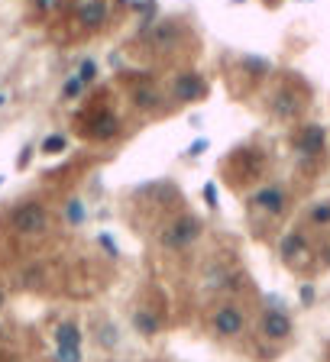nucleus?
I'll return each mask as SVG.
<instances>
[{
	"label": "nucleus",
	"instance_id": "1",
	"mask_svg": "<svg viewBox=\"0 0 330 362\" xmlns=\"http://www.w3.org/2000/svg\"><path fill=\"white\" fill-rule=\"evenodd\" d=\"M10 223H13V230H17V233L33 236V233H42L49 227V214H46V207H42V204L26 201V204H19L17 211L10 214Z\"/></svg>",
	"mask_w": 330,
	"mask_h": 362
},
{
	"label": "nucleus",
	"instance_id": "2",
	"mask_svg": "<svg viewBox=\"0 0 330 362\" xmlns=\"http://www.w3.org/2000/svg\"><path fill=\"white\" fill-rule=\"evenodd\" d=\"M198 236H201V223L195 220V217H181V220H175L169 230L162 233V242H165L169 249H185V246H191Z\"/></svg>",
	"mask_w": 330,
	"mask_h": 362
},
{
	"label": "nucleus",
	"instance_id": "3",
	"mask_svg": "<svg viewBox=\"0 0 330 362\" xmlns=\"http://www.w3.org/2000/svg\"><path fill=\"white\" fill-rule=\"evenodd\" d=\"M204 91H208V84L195 72L179 74V81H175V97L179 101H198V97H204Z\"/></svg>",
	"mask_w": 330,
	"mask_h": 362
},
{
	"label": "nucleus",
	"instance_id": "4",
	"mask_svg": "<svg viewBox=\"0 0 330 362\" xmlns=\"http://www.w3.org/2000/svg\"><path fill=\"white\" fill-rule=\"evenodd\" d=\"M149 42H152V49H159V52H169V49L179 42V26H175L172 19H162V23H156V26H152Z\"/></svg>",
	"mask_w": 330,
	"mask_h": 362
},
{
	"label": "nucleus",
	"instance_id": "5",
	"mask_svg": "<svg viewBox=\"0 0 330 362\" xmlns=\"http://www.w3.org/2000/svg\"><path fill=\"white\" fill-rule=\"evenodd\" d=\"M214 330L220 336H236L243 330V314L236 311V307H220L217 317H214Z\"/></svg>",
	"mask_w": 330,
	"mask_h": 362
},
{
	"label": "nucleus",
	"instance_id": "6",
	"mask_svg": "<svg viewBox=\"0 0 330 362\" xmlns=\"http://www.w3.org/2000/svg\"><path fill=\"white\" fill-rule=\"evenodd\" d=\"M263 334L272 336V340H282V336L292 334V320L282 314V311H269L263 317Z\"/></svg>",
	"mask_w": 330,
	"mask_h": 362
},
{
	"label": "nucleus",
	"instance_id": "7",
	"mask_svg": "<svg viewBox=\"0 0 330 362\" xmlns=\"http://www.w3.org/2000/svg\"><path fill=\"white\" fill-rule=\"evenodd\" d=\"M253 204L263 207V211H269V214H282L285 195L279 191V188H263V191H256L253 195Z\"/></svg>",
	"mask_w": 330,
	"mask_h": 362
},
{
	"label": "nucleus",
	"instance_id": "8",
	"mask_svg": "<svg viewBox=\"0 0 330 362\" xmlns=\"http://www.w3.org/2000/svg\"><path fill=\"white\" fill-rule=\"evenodd\" d=\"M104 17H107V7L104 3H101V0H85V3H81V10H78V19H81V23H85V26H101V23H104Z\"/></svg>",
	"mask_w": 330,
	"mask_h": 362
},
{
	"label": "nucleus",
	"instance_id": "9",
	"mask_svg": "<svg viewBox=\"0 0 330 362\" xmlns=\"http://www.w3.org/2000/svg\"><path fill=\"white\" fill-rule=\"evenodd\" d=\"M272 110H275V117H282V120H292V117H298V110H302V101H298L295 94H288V91H279V94H275Z\"/></svg>",
	"mask_w": 330,
	"mask_h": 362
},
{
	"label": "nucleus",
	"instance_id": "10",
	"mask_svg": "<svg viewBox=\"0 0 330 362\" xmlns=\"http://www.w3.org/2000/svg\"><path fill=\"white\" fill-rule=\"evenodd\" d=\"M56 346L58 349H81V330H78V324H58Z\"/></svg>",
	"mask_w": 330,
	"mask_h": 362
},
{
	"label": "nucleus",
	"instance_id": "11",
	"mask_svg": "<svg viewBox=\"0 0 330 362\" xmlns=\"http://www.w3.org/2000/svg\"><path fill=\"white\" fill-rule=\"evenodd\" d=\"M298 149L302 152H308V156H317L324 149V126H317V123H311L308 130L302 133V140H298Z\"/></svg>",
	"mask_w": 330,
	"mask_h": 362
},
{
	"label": "nucleus",
	"instance_id": "12",
	"mask_svg": "<svg viewBox=\"0 0 330 362\" xmlns=\"http://www.w3.org/2000/svg\"><path fill=\"white\" fill-rule=\"evenodd\" d=\"M304 252V240H302V233H288L282 240V256L285 259H298Z\"/></svg>",
	"mask_w": 330,
	"mask_h": 362
},
{
	"label": "nucleus",
	"instance_id": "13",
	"mask_svg": "<svg viewBox=\"0 0 330 362\" xmlns=\"http://www.w3.org/2000/svg\"><path fill=\"white\" fill-rule=\"evenodd\" d=\"M133 324H136V330H140L142 336H152L156 330H159V320H156L152 314H146V311H140V314L133 317Z\"/></svg>",
	"mask_w": 330,
	"mask_h": 362
},
{
	"label": "nucleus",
	"instance_id": "14",
	"mask_svg": "<svg viewBox=\"0 0 330 362\" xmlns=\"http://www.w3.org/2000/svg\"><path fill=\"white\" fill-rule=\"evenodd\" d=\"M65 146H68V142H65V136H62V133H52V136H46V140H42V152H46V156H56V152H62Z\"/></svg>",
	"mask_w": 330,
	"mask_h": 362
},
{
	"label": "nucleus",
	"instance_id": "15",
	"mask_svg": "<svg viewBox=\"0 0 330 362\" xmlns=\"http://www.w3.org/2000/svg\"><path fill=\"white\" fill-rule=\"evenodd\" d=\"M81 88H85V81H81V78H68L65 81V88H62V97H65V101H72V97H78V94H81Z\"/></svg>",
	"mask_w": 330,
	"mask_h": 362
},
{
	"label": "nucleus",
	"instance_id": "16",
	"mask_svg": "<svg viewBox=\"0 0 330 362\" xmlns=\"http://www.w3.org/2000/svg\"><path fill=\"white\" fill-rule=\"evenodd\" d=\"M65 217H68V223H81V220H85V207H81V201H68Z\"/></svg>",
	"mask_w": 330,
	"mask_h": 362
},
{
	"label": "nucleus",
	"instance_id": "17",
	"mask_svg": "<svg viewBox=\"0 0 330 362\" xmlns=\"http://www.w3.org/2000/svg\"><path fill=\"white\" fill-rule=\"evenodd\" d=\"M78 78H81L85 84H91L97 78V65L91 62V58H85V62H81V68H78Z\"/></svg>",
	"mask_w": 330,
	"mask_h": 362
},
{
	"label": "nucleus",
	"instance_id": "18",
	"mask_svg": "<svg viewBox=\"0 0 330 362\" xmlns=\"http://www.w3.org/2000/svg\"><path fill=\"white\" fill-rule=\"evenodd\" d=\"M117 133V120H110V117H104V120H97V126H94V136H113Z\"/></svg>",
	"mask_w": 330,
	"mask_h": 362
},
{
	"label": "nucleus",
	"instance_id": "19",
	"mask_svg": "<svg viewBox=\"0 0 330 362\" xmlns=\"http://www.w3.org/2000/svg\"><path fill=\"white\" fill-rule=\"evenodd\" d=\"M311 220L314 223H330V204H327V201L311 207Z\"/></svg>",
	"mask_w": 330,
	"mask_h": 362
},
{
	"label": "nucleus",
	"instance_id": "20",
	"mask_svg": "<svg viewBox=\"0 0 330 362\" xmlns=\"http://www.w3.org/2000/svg\"><path fill=\"white\" fill-rule=\"evenodd\" d=\"M56 362H81V349H58L56 346Z\"/></svg>",
	"mask_w": 330,
	"mask_h": 362
},
{
	"label": "nucleus",
	"instance_id": "21",
	"mask_svg": "<svg viewBox=\"0 0 330 362\" xmlns=\"http://www.w3.org/2000/svg\"><path fill=\"white\" fill-rule=\"evenodd\" d=\"M156 101H159V97H156V91H140L136 94V104H140V107H156Z\"/></svg>",
	"mask_w": 330,
	"mask_h": 362
},
{
	"label": "nucleus",
	"instance_id": "22",
	"mask_svg": "<svg viewBox=\"0 0 330 362\" xmlns=\"http://www.w3.org/2000/svg\"><path fill=\"white\" fill-rule=\"evenodd\" d=\"M243 68L246 72H263L265 62H259V58H243Z\"/></svg>",
	"mask_w": 330,
	"mask_h": 362
},
{
	"label": "nucleus",
	"instance_id": "23",
	"mask_svg": "<svg viewBox=\"0 0 330 362\" xmlns=\"http://www.w3.org/2000/svg\"><path fill=\"white\" fill-rule=\"evenodd\" d=\"M204 195H208V204L214 207V211H217V188L208 185V188H204Z\"/></svg>",
	"mask_w": 330,
	"mask_h": 362
},
{
	"label": "nucleus",
	"instance_id": "24",
	"mask_svg": "<svg viewBox=\"0 0 330 362\" xmlns=\"http://www.w3.org/2000/svg\"><path fill=\"white\" fill-rule=\"evenodd\" d=\"M204 149H208V140H195V142H191V149H188V152H191V156H201Z\"/></svg>",
	"mask_w": 330,
	"mask_h": 362
},
{
	"label": "nucleus",
	"instance_id": "25",
	"mask_svg": "<svg viewBox=\"0 0 330 362\" xmlns=\"http://www.w3.org/2000/svg\"><path fill=\"white\" fill-rule=\"evenodd\" d=\"M101 242H104V246H107V252H110V256H117V246H113V240H110V236H101Z\"/></svg>",
	"mask_w": 330,
	"mask_h": 362
},
{
	"label": "nucleus",
	"instance_id": "26",
	"mask_svg": "<svg viewBox=\"0 0 330 362\" xmlns=\"http://www.w3.org/2000/svg\"><path fill=\"white\" fill-rule=\"evenodd\" d=\"M311 297H314V291H311V288H302V301H304V304H308Z\"/></svg>",
	"mask_w": 330,
	"mask_h": 362
},
{
	"label": "nucleus",
	"instance_id": "27",
	"mask_svg": "<svg viewBox=\"0 0 330 362\" xmlns=\"http://www.w3.org/2000/svg\"><path fill=\"white\" fill-rule=\"evenodd\" d=\"M0 307H3V291H0Z\"/></svg>",
	"mask_w": 330,
	"mask_h": 362
},
{
	"label": "nucleus",
	"instance_id": "28",
	"mask_svg": "<svg viewBox=\"0 0 330 362\" xmlns=\"http://www.w3.org/2000/svg\"><path fill=\"white\" fill-rule=\"evenodd\" d=\"M0 185H3V175H0Z\"/></svg>",
	"mask_w": 330,
	"mask_h": 362
}]
</instances>
